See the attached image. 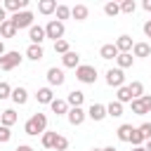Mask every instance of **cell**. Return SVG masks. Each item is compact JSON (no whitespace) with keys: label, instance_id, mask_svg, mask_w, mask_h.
<instances>
[{"label":"cell","instance_id":"43","mask_svg":"<svg viewBox=\"0 0 151 151\" xmlns=\"http://www.w3.org/2000/svg\"><path fill=\"white\" fill-rule=\"evenodd\" d=\"M2 21H7V12H5V7L0 5V24H2Z\"/></svg>","mask_w":151,"mask_h":151},{"label":"cell","instance_id":"21","mask_svg":"<svg viewBox=\"0 0 151 151\" xmlns=\"http://www.w3.org/2000/svg\"><path fill=\"white\" fill-rule=\"evenodd\" d=\"M87 14H90V7H87V5H73V7H71V17H73L76 21H85Z\"/></svg>","mask_w":151,"mask_h":151},{"label":"cell","instance_id":"22","mask_svg":"<svg viewBox=\"0 0 151 151\" xmlns=\"http://www.w3.org/2000/svg\"><path fill=\"white\" fill-rule=\"evenodd\" d=\"M116 64H118V68H120V71L130 68V66L134 64V57H132V52H123V54H118V57H116Z\"/></svg>","mask_w":151,"mask_h":151},{"label":"cell","instance_id":"14","mask_svg":"<svg viewBox=\"0 0 151 151\" xmlns=\"http://www.w3.org/2000/svg\"><path fill=\"white\" fill-rule=\"evenodd\" d=\"M2 7H5V12H14L17 14V12H24L28 7V0H5Z\"/></svg>","mask_w":151,"mask_h":151},{"label":"cell","instance_id":"2","mask_svg":"<svg viewBox=\"0 0 151 151\" xmlns=\"http://www.w3.org/2000/svg\"><path fill=\"white\" fill-rule=\"evenodd\" d=\"M76 78L83 83V85H94L97 83V68L94 66H90V64H80L78 68H76Z\"/></svg>","mask_w":151,"mask_h":151},{"label":"cell","instance_id":"38","mask_svg":"<svg viewBox=\"0 0 151 151\" xmlns=\"http://www.w3.org/2000/svg\"><path fill=\"white\" fill-rule=\"evenodd\" d=\"M9 139H12V130L5 127V125H0V144H7Z\"/></svg>","mask_w":151,"mask_h":151},{"label":"cell","instance_id":"35","mask_svg":"<svg viewBox=\"0 0 151 151\" xmlns=\"http://www.w3.org/2000/svg\"><path fill=\"white\" fill-rule=\"evenodd\" d=\"M134 9H137V2L134 0H123L120 2V12L123 14H134Z\"/></svg>","mask_w":151,"mask_h":151},{"label":"cell","instance_id":"3","mask_svg":"<svg viewBox=\"0 0 151 151\" xmlns=\"http://www.w3.org/2000/svg\"><path fill=\"white\" fill-rule=\"evenodd\" d=\"M21 61H24V57H21L17 50H12V52H5V54L0 57V68H2V71H14Z\"/></svg>","mask_w":151,"mask_h":151},{"label":"cell","instance_id":"45","mask_svg":"<svg viewBox=\"0 0 151 151\" xmlns=\"http://www.w3.org/2000/svg\"><path fill=\"white\" fill-rule=\"evenodd\" d=\"M5 52H7V50H5V42H2V40H0V57H2V54H5Z\"/></svg>","mask_w":151,"mask_h":151},{"label":"cell","instance_id":"18","mask_svg":"<svg viewBox=\"0 0 151 151\" xmlns=\"http://www.w3.org/2000/svg\"><path fill=\"white\" fill-rule=\"evenodd\" d=\"M99 57H101V59H106V61L116 59V57H118V50H116V45H113V42H106V45H101V47H99Z\"/></svg>","mask_w":151,"mask_h":151},{"label":"cell","instance_id":"40","mask_svg":"<svg viewBox=\"0 0 151 151\" xmlns=\"http://www.w3.org/2000/svg\"><path fill=\"white\" fill-rule=\"evenodd\" d=\"M139 99H142V104H144V109H146V113H151V94H142Z\"/></svg>","mask_w":151,"mask_h":151},{"label":"cell","instance_id":"5","mask_svg":"<svg viewBox=\"0 0 151 151\" xmlns=\"http://www.w3.org/2000/svg\"><path fill=\"white\" fill-rule=\"evenodd\" d=\"M9 19H12V24L17 26V31H21V28H31V26H33V12H28V9L17 12V14H12Z\"/></svg>","mask_w":151,"mask_h":151},{"label":"cell","instance_id":"46","mask_svg":"<svg viewBox=\"0 0 151 151\" xmlns=\"http://www.w3.org/2000/svg\"><path fill=\"white\" fill-rule=\"evenodd\" d=\"M101 151H118V149H116V146H104Z\"/></svg>","mask_w":151,"mask_h":151},{"label":"cell","instance_id":"8","mask_svg":"<svg viewBox=\"0 0 151 151\" xmlns=\"http://www.w3.org/2000/svg\"><path fill=\"white\" fill-rule=\"evenodd\" d=\"M87 118L94 120V123H101V120L106 118V104H99V101L90 104V109H87Z\"/></svg>","mask_w":151,"mask_h":151},{"label":"cell","instance_id":"26","mask_svg":"<svg viewBox=\"0 0 151 151\" xmlns=\"http://www.w3.org/2000/svg\"><path fill=\"white\" fill-rule=\"evenodd\" d=\"M132 132H134V127H132L130 123H123V125L116 130V134H118L120 142H130V139H132Z\"/></svg>","mask_w":151,"mask_h":151},{"label":"cell","instance_id":"19","mask_svg":"<svg viewBox=\"0 0 151 151\" xmlns=\"http://www.w3.org/2000/svg\"><path fill=\"white\" fill-rule=\"evenodd\" d=\"M42 57H45L42 45H28V47H26V59H31V61H40Z\"/></svg>","mask_w":151,"mask_h":151},{"label":"cell","instance_id":"12","mask_svg":"<svg viewBox=\"0 0 151 151\" xmlns=\"http://www.w3.org/2000/svg\"><path fill=\"white\" fill-rule=\"evenodd\" d=\"M9 99H12L17 106H24V104L28 101V90H26V87H21V85H19V87H12Z\"/></svg>","mask_w":151,"mask_h":151},{"label":"cell","instance_id":"1","mask_svg":"<svg viewBox=\"0 0 151 151\" xmlns=\"http://www.w3.org/2000/svg\"><path fill=\"white\" fill-rule=\"evenodd\" d=\"M47 130V116L45 113H33L28 120H26V125H24V132L28 134V137H38V134H42Z\"/></svg>","mask_w":151,"mask_h":151},{"label":"cell","instance_id":"4","mask_svg":"<svg viewBox=\"0 0 151 151\" xmlns=\"http://www.w3.org/2000/svg\"><path fill=\"white\" fill-rule=\"evenodd\" d=\"M64 33H66V26L61 24V21H57V19H52V21H47V26H45V38H50V40H61L64 38Z\"/></svg>","mask_w":151,"mask_h":151},{"label":"cell","instance_id":"29","mask_svg":"<svg viewBox=\"0 0 151 151\" xmlns=\"http://www.w3.org/2000/svg\"><path fill=\"white\" fill-rule=\"evenodd\" d=\"M116 101H120L123 106L132 101V94H130V90H127V85H123V87H118V92H116Z\"/></svg>","mask_w":151,"mask_h":151},{"label":"cell","instance_id":"41","mask_svg":"<svg viewBox=\"0 0 151 151\" xmlns=\"http://www.w3.org/2000/svg\"><path fill=\"white\" fill-rule=\"evenodd\" d=\"M144 35H146V38H151V19L144 24Z\"/></svg>","mask_w":151,"mask_h":151},{"label":"cell","instance_id":"10","mask_svg":"<svg viewBox=\"0 0 151 151\" xmlns=\"http://www.w3.org/2000/svg\"><path fill=\"white\" fill-rule=\"evenodd\" d=\"M28 40H31V45H42L47 38H45V26H31L28 28Z\"/></svg>","mask_w":151,"mask_h":151},{"label":"cell","instance_id":"15","mask_svg":"<svg viewBox=\"0 0 151 151\" xmlns=\"http://www.w3.org/2000/svg\"><path fill=\"white\" fill-rule=\"evenodd\" d=\"M116 45V50H118V54H123V52H132V38L130 35H118V40L113 42Z\"/></svg>","mask_w":151,"mask_h":151},{"label":"cell","instance_id":"17","mask_svg":"<svg viewBox=\"0 0 151 151\" xmlns=\"http://www.w3.org/2000/svg\"><path fill=\"white\" fill-rule=\"evenodd\" d=\"M17 120H19V116H17L14 109H5V111L0 113V125H5V127H12Z\"/></svg>","mask_w":151,"mask_h":151},{"label":"cell","instance_id":"13","mask_svg":"<svg viewBox=\"0 0 151 151\" xmlns=\"http://www.w3.org/2000/svg\"><path fill=\"white\" fill-rule=\"evenodd\" d=\"M83 101H85V92H80V90H71L66 97L68 109H78V106H83Z\"/></svg>","mask_w":151,"mask_h":151},{"label":"cell","instance_id":"44","mask_svg":"<svg viewBox=\"0 0 151 151\" xmlns=\"http://www.w3.org/2000/svg\"><path fill=\"white\" fill-rule=\"evenodd\" d=\"M142 7H144L146 12H151V0H144V2H142Z\"/></svg>","mask_w":151,"mask_h":151},{"label":"cell","instance_id":"11","mask_svg":"<svg viewBox=\"0 0 151 151\" xmlns=\"http://www.w3.org/2000/svg\"><path fill=\"white\" fill-rule=\"evenodd\" d=\"M61 66L64 68H78L80 66V54L73 52V50H68L66 54H61Z\"/></svg>","mask_w":151,"mask_h":151},{"label":"cell","instance_id":"25","mask_svg":"<svg viewBox=\"0 0 151 151\" xmlns=\"http://www.w3.org/2000/svg\"><path fill=\"white\" fill-rule=\"evenodd\" d=\"M54 9H57V0H40V2H38V12L45 14V17L54 14Z\"/></svg>","mask_w":151,"mask_h":151},{"label":"cell","instance_id":"16","mask_svg":"<svg viewBox=\"0 0 151 151\" xmlns=\"http://www.w3.org/2000/svg\"><path fill=\"white\" fill-rule=\"evenodd\" d=\"M132 57H139V59L151 57V45L149 42H134L132 45Z\"/></svg>","mask_w":151,"mask_h":151},{"label":"cell","instance_id":"36","mask_svg":"<svg viewBox=\"0 0 151 151\" xmlns=\"http://www.w3.org/2000/svg\"><path fill=\"white\" fill-rule=\"evenodd\" d=\"M137 132L144 137V142H149V139H151V123H149V120H146V123H142V125L137 127Z\"/></svg>","mask_w":151,"mask_h":151},{"label":"cell","instance_id":"27","mask_svg":"<svg viewBox=\"0 0 151 151\" xmlns=\"http://www.w3.org/2000/svg\"><path fill=\"white\" fill-rule=\"evenodd\" d=\"M106 116H111V118H120L123 116V104L120 101H111V104H106Z\"/></svg>","mask_w":151,"mask_h":151},{"label":"cell","instance_id":"7","mask_svg":"<svg viewBox=\"0 0 151 151\" xmlns=\"http://www.w3.org/2000/svg\"><path fill=\"white\" fill-rule=\"evenodd\" d=\"M106 85H109V87H116V90L123 87V85H125V73H123L118 66H116V68H109V71H106Z\"/></svg>","mask_w":151,"mask_h":151},{"label":"cell","instance_id":"48","mask_svg":"<svg viewBox=\"0 0 151 151\" xmlns=\"http://www.w3.org/2000/svg\"><path fill=\"white\" fill-rule=\"evenodd\" d=\"M132 151H146L144 146H132Z\"/></svg>","mask_w":151,"mask_h":151},{"label":"cell","instance_id":"49","mask_svg":"<svg viewBox=\"0 0 151 151\" xmlns=\"http://www.w3.org/2000/svg\"><path fill=\"white\" fill-rule=\"evenodd\" d=\"M90 151H101V149H90Z\"/></svg>","mask_w":151,"mask_h":151},{"label":"cell","instance_id":"42","mask_svg":"<svg viewBox=\"0 0 151 151\" xmlns=\"http://www.w3.org/2000/svg\"><path fill=\"white\" fill-rule=\"evenodd\" d=\"M14 151H33V146H28V144H19Z\"/></svg>","mask_w":151,"mask_h":151},{"label":"cell","instance_id":"39","mask_svg":"<svg viewBox=\"0 0 151 151\" xmlns=\"http://www.w3.org/2000/svg\"><path fill=\"white\" fill-rule=\"evenodd\" d=\"M9 94H12V87H9V83L0 80V99H9Z\"/></svg>","mask_w":151,"mask_h":151},{"label":"cell","instance_id":"9","mask_svg":"<svg viewBox=\"0 0 151 151\" xmlns=\"http://www.w3.org/2000/svg\"><path fill=\"white\" fill-rule=\"evenodd\" d=\"M66 118H68V123H71L73 127H78V125H83V123H85V118H87V111H85L83 106H78V109H68Z\"/></svg>","mask_w":151,"mask_h":151},{"label":"cell","instance_id":"47","mask_svg":"<svg viewBox=\"0 0 151 151\" xmlns=\"http://www.w3.org/2000/svg\"><path fill=\"white\" fill-rule=\"evenodd\" d=\"M144 149H146V151H151V139H149V142L144 144Z\"/></svg>","mask_w":151,"mask_h":151},{"label":"cell","instance_id":"30","mask_svg":"<svg viewBox=\"0 0 151 151\" xmlns=\"http://www.w3.org/2000/svg\"><path fill=\"white\" fill-rule=\"evenodd\" d=\"M54 139H57V132H52V130H45V132L40 134V144H42L45 149H52V146H54Z\"/></svg>","mask_w":151,"mask_h":151},{"label":"cell","instance_id":"31","mask_svg":"<svg viewBox=\"0 0 151 151\" xmlns=\"http://www.w3.org/2000/svg\"><path fill=\"white\" fill-rule=\"evenodd\" d=\"M54 14H57V21H61V24H64V19H68V17H71V7H68V5H57Z\"/></svg>","mask_w":151,"mask_h":151},{"label":"cell","instance_id":"32","mask_svg":"<svg viewBox=\"0 0 151 151\" xmlns=\"http://www.w3.org/2000/svg\"><path fill=\"white\" fill-rule=\"evenodd\" d=\"M104 14L106 17H118L120 14V2H106L104 5Z\"/></svg>","mask_w":151,"mask_h":151},{"label":"cell","instance_id":"33","mask_svg":"<svg viewBox=\"0 0 151 151\" xmlns=\"http://www.w3.org/2000/svg\"><path fill=\"white\" fill-rule=\"evenodd\" d=\"M52 151H68V139H66L64 134H57V139H54V146H52Z\"/></svg>","mask_w":151,"mask_h":151},{"label":"cell","instance_id":"23","mask_svg":"<svg viewBox=\"0 0 151 151\" xmlns=\"http://www.w3.org/2000/svg\"><path fill=\"white\" fill-rule=\"evenodd\" d=\"M35 99H38V104H52V99H54L52 87H40V90L35 92Z\"/></svg>","mask_w":151,"mask_h":151},{"label":"cell","instance_id":"28","mask_svg":"<svg viewBox=\"0 0 151 151\" xmlns=\"http://www.w3.org/2000/svg\"><path fill=\"white\" fill-rule=\"evenodd\" d=\"M127 90H130L132 99H139V97L144 94V83H142V80H132V83L127 85Z\"/></svg>","mask_w":151,"mask_h":151},{"label":"cell","instance_id":"34","mask_svg":"<svg viewBox=\"0 0 151 151\" xmlns=\"http://www.w3.org/2000/svg\"><path fill=\"white\" fill-rule=\"evenodd\" d=\"M130 109H132L134 116H146V109H144L142 99H132V101H130Z\"/></svg>","mask_w":151,"mask_h":151},{"label":"cell","instance_id":"37","mask_svg":"<svg viewBox=\"0 0 151 151\" xmlns=\"http://www.w3.org/2000/svg\"><path fill=\"white\" fill-rule=\"evenodd\" d=\"M68 50H71V47H68V40H64V38H61V40H57V42H54V52H59V54H66Z\"/></svg>","mask_w":151,"mask_h":151},{"label":"cell","instance_id":"20","mask_svg":"<svg viewBox=\"0 0 151 151\" xmlns=\"http://www.w3.org/2000/svg\"><path fill=\"white\" fill-rule=\"evenodd\" d=\"M19 31H17V26L12 24V19H7V21H2L0 24V40L2 38H14Z\"/></svg>","mask_w":151,"mask_h":151},{"label":"cell","instance_id":"6","mask_svg":"<svg viewBox=\"0 0 151 151\" xmlns=\"http://www.w3.org/2000/svg\"><path fill=\"white\" fill-rule=\"evenodd\" d=\"M66 83V76H64V68H57V66H50L47 68V87H61Z\"/></svg>","mask_w":151,"mask_h":151},{"label":"cell","instance_id":"24","mask_svg":"<svg viewBox=\"0 0 151 151\" xmlns=\"http://www.w3.org/2000/svg\"><path fill=\"white\" fill-rule=\"evenodd\" d=\"M50 109H52V113H57V116H66L68 113V104H66V99H52V104H50Z\"/></svg>","mask_w":151,"mask_h":151}]
</instances>
